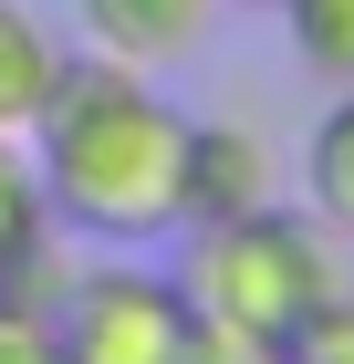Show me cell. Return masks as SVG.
Instances as JSON below:
<instances>
[{
  "instance_id": "6da1fadb",
  "label": "cell",
  "mask_w": 354,
  "mask_h": 364,
  "mask_svg": "<svg viewBox=\"0 0 354 364\" xmlns=\"http://www.w3.org/2000/svg\"><path fill=\"white\" fill-rule=\"evenodd\" d=\"M31 188L53 208V229L105 240V250H146L177 229V167H188V114L157 94V73L105 53H63L42 114L21 125Z\"/></svg>"
},
{
  "instance_id": "7a4b0ae2",
  "label": "cell",
  "mask_w": 354,
  "mask_h": 364,
  "mask_svg": "<svg viewBox=\"0 0 354 364\" xmlns=\"http://www.w3.org/2000/svg\"><path fill=\"white\" fill-rule=\"evenodd\" d=\"M177 291L188 312L209 323H240V333H271L292 343L302 312H323L333 291H354L344 271V240H333L313 208H250V219H198L188 229V260H177Z\"/></svg>"
},
{
  "instance_id": "3957f363",
  "label": "cell",
  "mask_w": 354,
  "mask_h": 364,
  "mask_svg": "<svg viewBox=\"0 0 354 364\" xmlns=\"http://www.w3.org/2000/svg\"><path fill=\"white\" fill-rule=\"evenodd\" d=\"M188 291H177V271H146V260H94L73 281H63L53 302V343L63 364H188Z\"/></svg>"
},
{
  "instance_id": "277c9868",
  "label": "cell",
  "mask_w": 354,
  "mask_h": 364,
  "mask_svg": "<svg viewBox=\"0 0 354 364\" xmlns=\"http://www.w3.org/2000/svg\"><path fill=\"white\" fill-rule=\"evenodd\" d=\"M281 198V156L261 125H188V167H177V229L198 219H250Z\"/></svg>"
},
{
  "instance_id": "5b68a950",
  "label": "cell",
  "mask_w": 354,
  "mask_h": 364,
  "mask_svg": "<svg viewBox=\"0 0 354 364\" xmlns=\"http://www.w3.org/2000/svg\"><path fill=\"white\" fill-rule=\"evenodd\" d=\"M73 11H83V42L105 63H136V73L188 63L219 21V0H73Z\"/></svg>"
},
{
  "instance_id": "8992f818",
  "label": "cell",
  "mask_w": 354,
  "mask_h": 364,
  "mask_svg": "<svg viewBox=\"0 0 354 364\" xmlns=\"http://www.w3.org/2000/svg\"><path fill=\"white\" fill-rule=\"evenodd\" d=\"M53 63H63V42L42 31V11L31 0H0V136H21L31 114H42Z\"/></svg>"
},
{
  "instance_id": "52a82bcc",
  "label": "cell",
  "mask_w": 354,
  "mask_h": 364,
  "mask_svg": "<svg viewBox=\"0 0 354 364\" xmlns=\"http://www.w3.org/2000/svg\"><path fill=\"white\" fill-rule=\"evenodd\" d=\"M302 177H313V219L354 250V84L323 105V125H313V146H302Z\"/></svg>"
},
{
  "instance_id": "ba28073f",
  "label": "cell",
  "mask_w": 354,
  "mask_h": 364,
  "mask_svg": "<svg viewBox=\"0 0 354 364\" xmlns=\"http://www.w3.org/2000/svg\"><path fill=\"white\" fill-rule=\"evenodd\" d=\"M281 31H292L302 73H323L333 94L354 84V0H281Z\"/></svg>"
},
{
  "instance_id": "9c48e42d",
  "label": "cell",
  "mask_w": 354,
  "mask_h": 364,
  "mask_svg": "<svg viewBox=\"0 0 354 364\" xmlns=\"http://www.w3.org/2000/svg\"><path fill=\"white\" fill-rule=\"evenodd\" d=\"M42 229H53V208H42V188H31V156H21V136H0V271H11Z\"/></svg>"
},
{
  "instance_id": "30bf717a",
  "label": "cell",
  "mask_w": 354,
  "mask_h": 364,
  "mask_svg": "<svg viewBox=\"0 0 354 364\" xmlns=\"http://www.w3.org/2000/svg\"><path fill=\"white\" fill-rule=\"evenodd\" d=\"M188 364H292V354H281L271 333H240V323H209V312H198L188 323Z\"/></svg>"
},
{
  "instance_id": "8fae6325",
  "label": "cell",
  "mask_w": 354,
  "mask_h": 364,
  "mask_svg": "<svg viewBox=\"0 0 354 364\" xmlns=\"http://www.w3.org/2000/svg\"><path fill=\"white\" fill-rule=\"evenodd\" d=\"M0 364H63L53 323H42V312H11V302H0Z\"/></svg>"
},
{
  "instance_id": "7c38bea8",
  "label": "cell",
  "mask_w": 354,
  "mask_h": 364,
  "mask_svg": "<svg viewBox=\"0 0 354 364\" xmlns=\"http://www.w3.org/2000/svg\"><path fill=\"white\" fill-rule=\"evenodd\" d=\"M240 11H281V0H240Z\"/></svg>"
}]
</instances>
